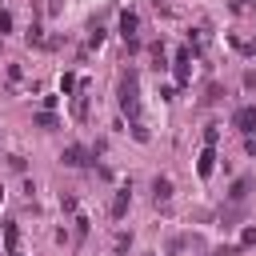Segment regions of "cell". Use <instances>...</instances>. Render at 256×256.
Returning <instances> with one entry per match:
<instances>
[{
  "mask_svg": "<svg viewBox=\"0 0 256 256\" xmlns=\"http://www.w3.org/2000/svg\"><path fill=\"white\" fill-rule=\"evenodd\" d=\"M120 108L136 120L140 116V80H136V72H124L120 76Z\"/></svg>",
  "mask_w": 256,
  "mask_h": 256,
  "instance_id": "6da1fadb",
  "label": "cell"
},
{
  "mask_svg": "<svg viewBox=\"0 0 256 256\" xmlns=\"http://www.w3.org/2000/svg\"><path fill=\"white\" fill-rule=\"evenodd\" d=\"M232 124H236L240 132H256V108H240V112L232 116Z\"/></svg>",
  "mask_w": 256,
  "mask_h": 256,
  "instance_id": "7a4b0ae2",
  "label": "cell"
},
{
  "mask_svg": "<svg viewBox=\"0 0 256 256\" xmlns=\"http://www.w3.org/2000/svg\"><path fill=\"white\" fill-rule=\"evenodd\" d=\"M68 168H80V164H88V152L80 148V144H72V148H64V156H60Z\"/></svg>",
  "mask_w": 256,
  "mask_h": 256,
  "instance_id": "3957f363",
  "label": "cell"
},
{
  "mask_svg": "<svg viewBox=\"0 0 256 256\" xmlns=\"http://www.w3.org/2000/svg\"><path fill=\"white\" fill-rule=\"evenodd\" d=\"M152 196H156V200H168V196H172V180H168V176H156V180H152Z\"/></svg>",
  "mask_w": 256,
  "mask_h": 256,
  "instance_id": "277c9868",
  "label": "cell"
},
{
  "mask_svg": "<svg viewBox=\"0 0 256 256\" xmlns=\"http://www.w3.org/2000/svg\"><path fill=\"white\" fill-rule=\"evenodd\" d=\"M188 56H192L188 48H180V52H176V80H180V84L188 80Z\"/></svg>",
  "mask_w": 256,
  "mask_h": 256,
  "instance_id": "5b68a950",
  "label": "cell"
},
{
  "mask_svg": "<svg viewBox=\"0 0 256 256\" xmlns=\"http://www.w3.org/2000/svg\"><path fill=\"white\" fill-rule=\"evenodd\" d=\"M212 160H216V152H212V144L200 152V176H212Z\"/></svg>",
  "mask_w": 256,
  "mask_h": 256,
  "instance_id": "8992f818",
  "label": "cell"
},
{
  "mask_svg": "<svg viewBox=\"0 0 256 256\" xmlns=\"http://www.w3.org/2000/svg\"><path fill=\"white\" fill-rule=\"evenodd\" d=\"M248 188H252V180H248V176H240V180H236V184H232V200H236V204H240V200H244V196H248Z\"/></svg>",
  "mask_w": 256,
  "mask_h": 256,
  "instance_id": "52a82bcc",
  "label": "cell"
},
{
  "mask_svg": "<svg viewBox=\"0 0 256 256\" xmlns=\"http://www.w3.org/2000/svg\"><path fill=\"white\" fill-rule=\"evenodd\" d=\"M124 212H128V192H116V200H112V216L120 220Z\"/></svg>",
  "mask_w": 256,
  "mask_h": 256,
  "instance_id": "ba28073f",
  "label": "cell"
},
{
  "mask_svg": "<svg viewBox=\"0 0 256 256\" xmlns=\"http://www.w3.org/2000/svg\"><path fill=\"white\" fill-rule=\"evenodd\" d=\"M36 124H40V128H56V116H52V112H40Z\"/></svg>",
  "mask_w": 256,
  "mask_h": 256,
  "instance_id": "9c48e42d",
  "label": "cell"
},
{
  "mask_svg": "<svg viewBox=\"0 0 256 256\" xmlns=\"http://www.w3.org/2000/svg\"><path fill=\"white\" fill-rule=\"evenodd\" d=\"M240 244L248 248V244H256V228H244V236H240Z\"/></svg>",
  "mask_w": 256,
  "mask_h": 256,
  "instance_id": "30bf717a",
  "label": "cell"
},
{
  "mask_svg": "<svg viewBox=\"0 0 256 256\" xmlns=\"http://www.w3.org/2000/svg\"><path fill=\"white\" fill-rule=\"evenodd\" d=\"M8 28H12V16H8V12H0V32H8Z\"/></svg>",
  "mask_w": 256,
  "mask_h": 256,
  "instance_id": "8fae6325",
  "label": "cell"
},
{
  "mask_svg": "<svg viewBox=\"0 0 256 256\" xmlns=\"http://www.w3.org/2000/svg\"><path fill=\"white\" fill-rule=\"evenodd\" d=\"M244 84H248V88H256V72H244Z\"/></svg>",
  "mask_w": 256,
  "mask_h": 256,
  "instance_id": "7c38bea8",
  "label": "cell"
}]
</instances>
